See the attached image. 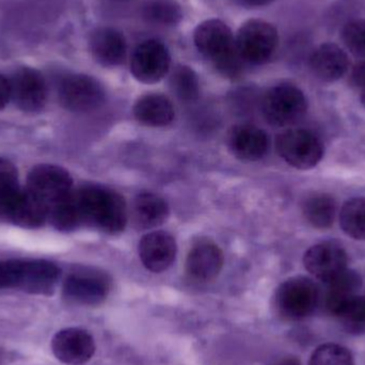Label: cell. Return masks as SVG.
<instances>
[{
    "label": "cell",
    "mask_w": 365,
    "mask_h": 365,
    "mask_svg": "<svg viewBox=\"0 0 365 365\" xmlns=\"http://www.w3.org/2000/svg\"><path fill=\"white\" fill-rule=\"evenodd\" d=\"M173 93L185 103L195 102L199 98L200 83L192 68L187 66H178L170 78Z\"/></svg>",
    "instance_id": "cell-26"
},
{
    "label": "cell",
    "mask_w": 365,
    "mask_h": 365,
    "mask_svg": "<svg viewBox=\"0 0 365 365\" xmlns=\"http://www.w3.org/2000/svg\"><path fill=\"white\" fill-rule=\"evenodd\" d=\"M276 302L279 312L285 319L299 321L314 312L319 302V289L310 279L295 277L280 285Z\"/></svg>",
    "instance_id": "cell-8"
},
{
    "label": "cell",
    "mask_w": 365,
    "mask_h": 365,
    "mask_svg": "<svg viewBox=\"0 0 365 365\" xmlns=\"http://www.w3.org/2000/svg\"><path fill=\"white\" fill-rule=\"evenodd\" d=\"M141 15L152 25L173 27L181 23L182 10L177 0H145L141 6Z\"/></svg>",
    "instance_id": "cell-23"
},
{
    "label": "cell",
    "mask_w": 365,
    "mask_h": 365,
    "mask_svg": "<svg viewBox=\"0 0 365 365\" xmlns=\"http://www.w3.org/2000/svg\"><path fill=\"white\" fill-rule=\"evenodd\" d=\"M6 216L19 227L34 229L44 225L49 218V210L42 201L25 189L19 193Z\"/></svg>",
    "instance_id": "cell-22"
},
{
    "label": "cell",
    "mask_w": 365,
    "mask_h": 365,
    "mask_svg": "<svg viewBox=\"0 0 365 365\" xmlns=\"http://www.w3.org/2000/svg\"><path fill=\"white\" fill-rule=\"evenodd\" d=\"M108 278L96 270L83 269L68 274L63 283L66 299L83 306L102 304L109 293Z\"/></svg>",
    "instance_id": "cell-12"
},
{
    "label": "cell",
    "mask_w": 365,
    "mask_h": 365,
    "mask_svg": "<svg viewBox=\"0 0 365 365\" xmlns=\"http://www.w3.org/2000/svg\"><path fill=\"white\" fill-rule=\"evenodd\" d=\"M227 145L233 155L245 162H257L268 150L267 135L257 126L237 125L230 130Z\"/></svg>",
    "instance_id": "cell-17"
},
{
    "label": "cell",
    "mask_w": 365,
    "mask_h": 365,
    "mask_svg": "<svg viewBox=\"0 0 365 365\" xmlns=\"http://www.w3.org/2000/svg\"><path fill=\"white\" fill-rule=\"evenodd\" d=\"M309 365H355L353 355L346 347L342 345H321L311 356Z\"/></svg>",
    "instance_id": "cell-28"
},
{
    "label": "cell",
    "mask_w": 365,
    "mask_h": 365,
    "mask_svg": "<svg viewBox=\"0 0 365 365\" xmlns=\"http://www.w3.org/2000/svg\"><path fill=\"white\" fill-rule=\"evenodd\" d=\"M302 212L311 225L317 229H328L336 219V201L329 195L317 193L304 201Z\"/></svg>",
    "instance_id": "cell-24"
},
{
    "label": "cell",
    "mask_w": 365,
    "mask_h": 365,
    "mask_svg": "<svg viewBox=\"0 0 365 365\" xmlns=\"http://www.w3.org/2000/svg\"><path fill=\"white\" fill-rule=\"evenodd\" d=\"M60 103L73 113H91L105 102L104 87L94 77L85 74H71L59 83Z\"/></svg>",
    "instance_id": "cell-7"
},
{
    "label": "cell",
    "mask_w": 365,
    "mask_h": 365,
    "mask_svg": "<svg viewBox=\"0 0 365 365\" xmlns=\"http://www.w3.org/2000/svg\"><path fill=\"white\" fill-rule=\"evenodd\" d=\"M277 365H302V364L296 358H285Z\"/></svg>",
    "instance_id": "cell-34"
},
{
    "label": "cell",
    "mask_w": 365,
    "mask_h": 365,
    "mask_svg": "<svg viewBox=\"0 0 365 365\" xmlns=\"http://www.w3.org/2000/svg\"><path fill=\"white\" fill-rule=\"evenodd\" d=\"M137 121L150 128L168 125L175 119L173 103L162 94H147L137 101L134 107Z\"/></svg>",
    "instance_id": "cell-21"
},
{
    "label": "cell",
    "mask_w": 365,
    "mask_h": 365,
    "mask_svg": "<svg viewBox=\"0 0 365 365\" xmlns=\"http://www.w3.org/2000/svg\"><path fill=\"white\" fill-rule=\"evenodd\" d=\"M21 190L14 165L0 158V215L6 216Z\"/></svg>",
    "instance_id": "cell-27"
},
{
    "label": "cell",
    "mask_w": 365,
    "mask_h": 365,
    "mask_svg": "<svg viewBox=\"0 0 365 365\" xmlns=\"http://www.w3.org/2000/svg\"><path fill=\"white\" fill-rule=\"evenodd\" d=\"M89 46L94 60L106 68L120 66L128 53L123 34L113 27L96 28L90 36Z\"/></svg>",
    "instance_id": "cell-16"
},
{
    "label": "cell",
    "mask_w": 365,
    "mask_h": 365,
    "mask_svg": "<svg viewBox=\"0 0 365 365\" xmlns=\"http://www.w3.org/2000/svg\"><path fill=\"white\" fill-rule=\"evenodd\" d=\"M340 225L349 237L365 240V197H354L345 202L340 212Z\"/></svg>",
    "instance_id": "cell-25"
},
{
    "label": "cell",
    "mask_w": 365,
    "mask_h": 365,
    "mask_svg": "<svg viewBox=\"0 0 365 365\" xmlns=\"http://www.w3.org/2000/svg\"><path fill=\"white\" fill-rule=\"evenodd\" d=\"M236 47L244 63L261 66L272 59L279 45L274 25L263 19L246 21L235 36Z\"/></svg>",
    "instance_id": "cell-4"
},
{
    "label": "cell",
    "mask_w": 365,
    "mask_h": 365,
    "mask_svg": "<svg viewBox=\"0 0 365 365\" xmlns=\"http://www.w3.org/2000/svg\"><path fill=\"white\" fill-rule=\"evenodd\" d=\"M59 277L58 266L46 259H0V289L51 294Z\"/></svg>",
    "instance_id": "cell-3"
},
{
    "label": "cell",
    "mask_w": 365,
    "mask_h": 365,
    "mask_svg": "<svg viewBox=\"0 0 365 365\" xmlns=\"http://www.w3.org/2000/svg\"><path fill=\"white\" fill-rule=\"evenodd\" d=\"M351 61L347 53L334 43H325L315 49L310 58L313 74L323 81L332 83L349 72Z\"/></svg>",
    "instance_id": "cell-18"
},
{
    "label": "cell",
    "mask_w": 365,
    "mask_h": 365,
    "mask_svg": "<svg viewBox=\"0 0 365 365\" xmlns=\"http://www.w3.org/2000/svg\"><path fill=\"white\" fill-rule=\"evenodd\" d=\"M177 242L165 231L152 232L143 236L139 244V257L145 267L152 272L168 269L177 257Z\"/></svg>",
    "instance_id": "cell-15"
},
{
    "label": "cell",
    "mask_w": 365,
    "mask_h": 365,
    "mask_svg": "<svg viewBox=\"0 0 365 365\" xmlns=\"http://www.w3.org/2000/svg\"><path fill=\"white\" fill-rule=\"evenodd\" d=\"M351 81L356 87L361 88L364 91L365 89V61L360 62L354 68Z\"/></svg>",
    "instance_id": "cell-32"
},
{
    "label": "cell",
    "mask_w": 365,
    "mask_h": 365,
    "mask_svg": "<svg viewBox=\"0 0 365 365\" xmlns=\"http://www.w3.org/2000/svg\"><path fill=\"white\" fill-rule=\"evenodd\" d=\"M361 102L362 104H364V106L365 107V89L364 90V91H362Z\"/></svg>",
    "instance_id": "cell-35"
},
{
    "label": "cell",
    "mask_w": 365,
    "mask_h": 365,
    "mask_svg": "<svg viewBox=\"0 0 365 365\" xmlns=\"http://www.w3.org/2000/svg\"><path fill=\"white\" fill-rule=\"evenodd\" d=\"M277 150L283 160L299 170L314 168L324 156L321 139L304 128H293L279 135Z\"/></svg>",
    "instance_id": "cell-6"
},
{
    "label": "cell",
    "mask_w": 365,
    "mask_h": 365,
    "mask_svg": "<svg viewBox=\"0 0 365 365\" xmlns=\"http://www.w3.org/2000/svg\"><path fill=\"white\" fill-rule=\"evenodd\" d=\"M339 317L354 327L365 328V297L357 295L351 298Z\"/></svg>",
    "instance_id": "cell-30"
},
{
    "label": "cell",
    "mask_w": 365,
    "mask_h": 365,
    "mask_svg": "<svg viewBox=\"0 0 365 365\" xmlns=\"http://www.w3.org/2000/svg\"><path fill=\"white\" fill-rule=\"evenodd\" d=\"M222 266V252L212 242H202L195 245L187 257V272L197 281L212 280L218 276Z\"/></svg>",
    "instance_id": "cell-19"
},
{
    "label": "cell",
    "mask_w": 365,
    "mask_h": 365,
    "mask_svg": "<svg viewBox=\"0 0 365 365\" xmlns=\"http://www.w3.org/2000/svg\"><path fill=\"white\" fill-rule=\"evenodd\" d=\"M81 225L87 223L107 234L123 231L128 210L123 197L102 186H86L74 192Z\"/></svg>",
    "instance_id": "cell-1"
},
{
    "label": "cell",
    "mask_w": 365,
    "mask_h": 365,
    "mask_svg": "<svg viewBox=\"0 0 365 365\" xmlns=\"http://www.w3.org/2000/svg\"><path fill=\"white\" fill-rule=\"evenodd\" d=\"M195 48L210 60L220 74L236 78L242 71V61L231 28L220 19H207L193 32Z\"/></svg>",
    "instance_id": "cell-2"
},
{
    "label": "cell",
    "mask_w": 365,
    "mask_h": 365,
    "mask_svg": "<svg viewBox=\"0 0 365 365\" xmlns=\"http://www.w3.org/2000/svg\"><path fill=\"white\" fill-rule=\"evenodd\" d=\"M171 55L164 43L145 40L135 48L130 59V72L140 83H156L170 70Z\"/></svg>",
    "instance_id": "cell-10"
},
{
    "label": "cell",
    "mask_w": 365,
    "mask_h": 365,
    "mask_svg": "<svg viewBox=\"0 0 365 365\" xmlns=\"http://www.w3.org/2000/svg\"><path fill=\"white\" fill-rule=\"evenodd\" d=\"M307 109L306 96L292 83H280L270 88L262 102L266 121L277 128H284L299 121L306 115Z\"/></svg>",
    "instance_id": "cell-5"
},
{
    "label": "cell",
    "mask_w": 365,
    "mask_h": 365,
    "mask_svg": "<svg viewBox=\"0 0 365 365\" xmlns=\"http://www.w3.org/2000/svg\"><path fill=\"white\" fill-rule=\"evenodd\" d=\"M342 38L351 53L365 58V19H355L347 23L343 28Z\"/></svg>",
    "instance_id": "cell-29"
},
{
    "label": "cell",
    "mask_w": 365,
    "mask_h": 365,
    "mask_svg": "<svg viewBox=\"0 0 365 365\" xmlns=\"http://www.w3.org/2000/svg\"><path fill=\"white\" fill-rule=\"evenodd\" d=\"M10 81L11 100L25 113H38L46 104L47 85L44 77L32 68H21Z\"/></svg>",
    "instance_id": "cell-11"
},
{
    "label": "cell",
    "mask_w": 365,
    "mask_h": 365,
    "mask_svg": "<svg viewBox=\"0 0 365 365\" xmlns=\"http://www.w3.org/2000/svg\"><path fill=\"white\" fill-rule=\"evenodd\" d=\"M168 215V204L156 193H139L133 202L132 219L137 229L148 230L163 225Z\"/></svg>",
    "instance_id": "cell-20"
},
{
    "label": "cell",
    "mask_w": 365,
    "mask_h": 365,
    "mask_svg": "<svg viewBox=\"0 0 365 365\" xmlns=\"http://www.w3.org/2000/svg\"><path fill=\"white\" fill-rule=\"evenodd\" d=\"M247 6L259 8V6H265L274 2V0H242Z\"/></svg>",
    "instance_id": "cell-33"
},
{
    "label": "cell",
    "mask_w": 365,
    "mask_h": 365,
    "mask_svg": "<svg viewBox=\"0 0 365 365\" xmlns=\"http://www.w3.org/2000/svg\"><path fill=\"white\" fill-rule=\"evenodd\" d=\"M93 336L81 328L60 330L51 340V351L60 362L66 365H83L96 354Z\"/></svg>",
    "instance_id": "cell-14"
},
{
    "label": "cell",
    "mask_w": 365,
    "mask_h": 365,
    "mask_svg": "<svg viewBox=\"0 0 365 365\" xmlns=\"http://www.w3.org/2000/svg\"><path fill=\"white\" fill-rule=\"evenodd\" d=\"M346 251L334 242H322L311 247L304 257L306 269L312 276L325 283L340 276L349 269Z\"/></svg>",
    "instance_id": "cell-13"
},
{
    "label": "cell",
    "mask_w": 365,
    "mask_h": 365,
    "mask_svg": "<svg viewBox=\"0 0 365 365\" xmlns=\"http://www.w3.org/2000/svg\"><path fill=\"white\" fill-rule=\"evenodd\" d=\"M11 100L10 81L0 73V110L4 109Z\"/></svg>",
    "instance_id": "cell-31"
},
{
    "label": "cell",
    "mask_w": 365,
    "mask_h": 365,
    "mask_svg": "<svg viewBox=\"0 0 365 365\" xmlns=\"http://www.w3.org/2000/svg\"><path fill=\"white\" fill-rule=\"evenodd\" d=\"M26 189L48 207L68 199L73 192V180L70 173L61 167L40 165L34 167L27 178Z\"/></svg>",
    "instance_id": "cell-9"
}]
</instances>
